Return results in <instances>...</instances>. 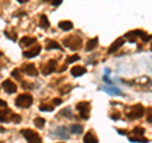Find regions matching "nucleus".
Instances as JSON below:
<instances>
[{
  "mask_svg": "<svg viewBox=\"0 0 152 143\" xmlns=\"http://www.w3.org/2000/svg\"><path fill=\"white\" fill-rule=\"evenodd\" d=\"M56 66H57L56 61L55 60H50L43 67V71H42V72H43V75H50V74L53 72V71H56Z\"/></svg>",
  "mask_w": 152,
  "mask_h": 143,
  "instance_id": "423d86ee",
  "label": "nucleus"
},
{
  "mask_svg": "<svg viewBox=\"0 0 152 143\" xmlns=\"http://www.w3.org/2000/svg\"><path fill=\"white\" fill-rule=\"evenodd\" d=\"M129 141L131 142H138V143H147V142H148V141H147L146 139V138H143V137H138V136H137V137H129Z\"/></svg>",
  "mask_w": 152,
  "mask_h": 143,
  "instance_id": "aec40b11",
  "label": "nucleus"
},
{
  "mask_svg": "<svg viewBox=\"0 0 152 143\" xmlns=\"http://www.w3.org/2000/svg\"><path fill=\"white\" fill-rule=\"evenodd\" d=\"M60 104H62V100L61 99H53V105H60Z\"/></svg>",
  "mask_w": 152,
  "mask_h": 143,
  "instance_id": "7c9ffc66",
  "label": "nucleus"
},
{
  "mask_svg": "<svg viewBox=\"0 0 152 143\" xmlns=\"http://www.w3.org/2000/svg\"><path fill=\"white\" fill-rule=\"evenodd\" d=\"M65 70H66V65H65V66H62V67H61V71H60V72H64Z\"/></svg>",
  "mask_w": 152,
  "mask_h": 143,
  "instance_id": "72a5a7b5",
  "label": "nucleus"
},
{
  "mask_svg": "<svg viewBox=\"0 0 152 143\" xmlns=\"http://www.w3.org/2000/svg\"><path fill=\"white\" fill-rule=\"evenodd\" d=\"M33 103V98L29 94H22L15 99V105L19 108H29Z\"/></svg>",
  "mask_w": 152,
  "mask_h": 143,
  "instance_id": "f03ea898",
  "label": "nucleus"
},
{
  "mask_svg": "<svg viewBox=\"0 0 152 143\" xmlns=\"http://www.w3.org/2000/svg\"><path fill=\"white\" fill-rule=\"evenodd\" d=\"M0 107H7V101H4V100L0 99Z\"/></svg>",
  "mask_w": 152,
  "mask_h": 143,
  "instance_id": "473e14b6",
  "label": "nucleus"
},
{
  "mask_svg": "<svg viewBox=\"0 0 152 143\" xmlns=\"http://www.w3.org/2000/svg\"><path fill=\"white\" fill-rule=\"evenodd\" d=\"M81 45H83L81 38L76 37V36H71V37L64 39V46L67 47V48H71V50H77L81 47Z\"/></svg>",
  "mask_w": 152,
  "mask_h": 143,
  "instance_id": "f257e3e1",
  "label": "nucleus"
},
{
  "mask_svg": "<svg viewBox=\"0 0 152 143\" xmlns=\"http://www.w3.org/2000/svg\"><path fill=\"white\" fill-rule=\"evenodd\" d=\"M133 133L137 136H143V133H145V129L142 127H136V128H133Z\"/></svg>",
  "mask_w": 152,
  "mask_h": 143,
  "instance_id": "b1692460",
  "label": "nucleus"
},
{
  "mask_svg": "<svg viewBox=\"0 0 152 143\" xmlns=\"http://www.w3.org/2000/svg\"><path fill=\"white\" fill-rule=\"evenodd\" d=\"M98 37L96 38H93V39H90L88 41V43H86V51H93L94 48H96V46H98Z\"/></svg>",
  "mask_w": 152,
  "mask_h": 143,
  "instance_id": "2eb2a0df",
  "label": "nucleus"
},
{
  "mask_svg": "<svg viewBox=\"0 0 152 143\" xmlns=\"http://www.w3.org/2000/svg\"><path fill=\"white\" fill-rule=\"evenodd\" d=\"M77 60H80V56L79 55H72V56H70L67 60H66V62L67 63H74L75 61H77Z\"/></svg>",
  "mask_w": 152,
  "mask_h": 143,
  "instance_id": "5701e85b",
  "label": "nucleus"
},
{
  "mask_svg": "<svg viewBox=\"0 0 152 143\" xmlns=\"http://www.w3.org/2000/svg\"><path fill=\"white\" fill-rule=\"evenodd\" d=\"M12 76L15 79H20V74H19V70H14L12 72Z\"/></svg>",
  "mask_w": 152,
  "mask_h": 143,
  "instance_id": "bb28decb",
  "label": "nucleus"
},
{
  "mask_svg": "<svg viewBox=\"0 0 152 143\" xmlns=\"http://www.w3.org/2000/svg\"><path fill=\"white\" fill-rule=\"evenodd\" d=\"M70 131H71V133H74V134H81L83 131H84V128H83V125L72 124L70 127Z\"/></svg>",
  "mask_w": 152,
  "mask_h": 143,
  "instance_id": "dca6fc26",
  "label": "nucleus"
},
{
  "mask_svg": "<svg viewBox=\"0 0 152 143\" xmlns=\"http://www.w3.org/2000/svg\"><path fill=\"white\" fill-rule=\"evenodd\" d=\"M20 117H19L18 115V114H13V115H12V120L14 122V123H20Z\"/></svg>",
  "mask_w": 152,
  "mask_h": 143,
  "instance_id": "a878e982",
  "label": "nucleus"
},
{
  "mask_svg": "<svg viewBox=\"0 0 152 143\" xmlns=\"http://www.w3.org/2000/svg\"><path fill=\"white\" fill-rule=\"evenodd\" d=\"M47 50H61L60 45L57 42H53V41H48L47 42Z\"/></svg>",
  "mask_w": 152,
  "mask_h": 143,
  "instance_id": "a211bd4d",
  "label": "nucleus"
},
{
  "mask_svg": "<svg viewBox=\"0 0 152 143\" xmlns=\"http://www.w3.org/2000/svg\"><path fill=\"white\" fill-rule=\"evenodd\" d=\"M84 143H98V138L94 136V133L90 131L84 137Z\"/></svg>",
  "mask_w": 152,
  "mask_h": 143,
  "instance_id": "ddd939ff",
  "label": "nucleus"
},
{
  "mask_svg": "<svg viewBox=\"0 0 152 143\" xmlns=\"http://www.w3.org/2000/svg\"><path fill=\"white\" fill-rule=\"evenodd\" d=\"M5 36L9 37V38H10V39H13V41H15V39H17V34H10L9 32H5Z\"/></svg>",
  "mask_w": 152,
  "mask_h": 143,
  "instance_id": "c85d7f7f",
  "label": "nucleus"
},
{
  "mask_svg": "<svg viewBox=\"0 0 152 143\" xmlns=\"http://www.w3.org/2000/svg\"><path fill=\"white\" fill-rule=\"evenodd\" d=\"M39 110H42V112H52L53 110V107L50 105V104H41Z\"/></svg>",
  "mask_w": 152,
  "mask_h": 143,
  "instance_id": "4be33fe9",
  "label": "nucleus"
},
{
  "mask_svg": "<svg viewBox=\"0 0 152 143\" xmlns=\"http://www.w3.org/2000/svg\"><path fill=\"white\" fill-rule=\"evenodd\" d=\"M76 108H77V110L80 112V117H81L83 119H88L89 118V108H90L89 103L81 101V103H79L77 105H76Z\"/></svg>",
  "mask_w": 152,
  "mask_h": 143,
  "instance_id": "39448f33",
  "label": "nucleus"
},
{
  "mask_svg": "<svg viewBox=\"0 0 152 143\" xmlns=\"http://www.w3.org/2000/svg\"><path fill=\"white\" fill-rule=\"evenodd\" d=\"M39 26H41V28H43V29H46V28L50 27L48 18H47L46 15H41V18H39Z\"/></svg>",
  "mask_w": 152,
  "mask_h": 143,
  "instance_id": "f3484780",
  "label": "nucleus"
},
{
  "mask_svg": "<svg viewBox=\"0 0 152 143\" xmlns=\"http://www.w3.org/2000/svg\"><path fill=\"white\" fill-rule=\"evenodd\" d=\"M123 45H124V41H123V38H118L117 41H114L113 43L110 45V47H109V50H108V53H114V52L119 50Z\"/></svg>",
  "mask_w": 152,
  "mask_h": 143,
  "instance_id": "6e6552de",
  "label": "nucleus"
},
{
  "mask_svg": "<svg viewBox=\"0 0 152 143\" xmlns=\"http://www.w3.org/2000/svg\"><path fill=\"white\" fill-rule=\"evenodd\" d=\"M18 1H19V3H20V4H23V3H26V1H28V0H18Z\"/></svg>",
  "mask_w": 152,
  "mask_h": 143,
  "instance_id": "f704fd0d",
  "label": "nucleus"
},
{
  "mask_svg": "<svg viewBox=\"0 0 152 143\" xmlns=\"http://www.w3.org/2000/svg\"><path fill=\"white\" fill-rule=\"evenodd\" d=\"M61 114H62V115H67V117H71V115H72V114L70 113V109H69V108H67V109H64V110L61 112Z\"/></svg>",
  "mask_w": 152,
  "mask_h": 143,
  "instance_id": "cd10ccee",
  "label": "nucleus"
},
{
  "mask_svg": "<svg viewBox=\"0 0 152 143\" xmlns=\"http://www.w3.org/2000/svg\"><path fill=\"white\" fill-rule=\"evenodd\" d=\"M39 52H41V46H36L34 48H32L29 51H26L24 53H23V56L27 57V58H33V57L39 55Z\"/></svg>",
  "mask_w": 152,
  "mask_h": 143,
  "instance_id": "1a4fd4ad",
  "label": "nucleus"
},
{
  "mask_svg": "<svg viewBox=\"0 0 152 143\" xmlns=\"http://www.w3.org/2000/svg\"><path fill=\"white\" fill-rule=\"evenodd\" d=\"M112 119H114V120H115V119H119V114H112Z\"/></svg>",
  "mask_w": 152,
  "mask_h": 143,
  "instance_id": "2f4dec72",
  "label": "nucleus"
},
{
  "mask_svg": "<svg viewBox=\"0 0 152 143\" xmlns=\"http://www.w3.org/2000/svg\"><path fill=\"white\" fill-rule=\"evenodd\" d=\"M145 108L141 105V104H137V105H133L131 108V110L127 113V117L129 118V119H138L141 118L142 115L145 114Z\"/></svg>",
  "mask_w": 152,
  "mask_h": 143,
  "instance_id": "7ed1b4c3",
  "label": "nucleus"
},
{
  "mask_svg": "<svg viewBox=\"0 0 152 143\" xmlns=\"http://www.w3.org/2000/svg\"><path fill=\"white\" fill-rule=\"evenodd\" d=\"M45 124H46V120H45L43 118H36L34 119V125L37 128H43Z\"/></svg>",
  "mask_w": 152,
  "mask_h": 143,
  "instance_id": "6ab92c4d",
  "label": "nucleus"
},
{
  "mask_svg": "<svg viewBox=\"0 0 152 143\" xmlns=\"http://www.w3.org/2000/svg\"><path fill=\"white\" fill-rule=\"evenodd\" d=\"M85 72H86V70H85L83 66H75V67L71 69V75L75 76V77H79V76H83Z\"/></svg>",
  "mask_w": 152,
  "mask_h": 143,
  "instance_id": "9b49d317",
  "label": "nucleus"
},
{
  "mask_svg": "<svg viewBox=\"0 0 152 143\" xmlns=\"http://www.w3.org/2000/svg\"><path fill=\"white\" fill-rule=\"evenodd\" d=\"M36 38L34 37H23L22 38V41H20V45L23 46V47H29V46H32L33 43H36Z\"/></svg>",
  "mask_w": 152,
  "mask_h": 143,
  "instance_id": "f8f14e48",
  "label": "nucleus"
},
{
  "mask_svg": "<svg viewBox=\"0 0 152 143\" xmlns=\"http://www.w3.org/2000/svg\"><path fill=\"white\" fill-rule=\"evenodd\" d=\"M3 89L5 90L8 94H13V93L17 91V85L10 80H5L3 82Z\"/></svg>",
  "mask_w": 152,
  "mask_h": 143,
  "instance_id": "0eeeda50",
  "label": "nucleus"
},
{
  "mask_svg": "<svg viewBox=\"0 0 152 143\" xmlns=\"http://www.w3.org/2000/svg\"><path fill=\"white\" fill-rule=\"evenodd\" d=\"M22 134L28 141V143H41L42 142L41 137L32 129H22Z\"/></svg>",
  "mask_w": 152,
  "mask_h": 143,
  "instance_id": "20e7f679",
  "label": "nucleus"
},
{
  "mask_svg": "<svg viewBox=\"0 0 152 143\" xmlns=\"http://www.w3.org/2000/svg\"><path fill=\"white\" fill-rule=\"evenodd\" d=\"M61 3H62V0H52V5L53 7H58Z\"/></svg>",
  "mask_w": 152,
  "mask_h": 143,
  "instance_id": "c756f323",
  "label": "nucleus"
},
{
  "mask_svg": "<svg viewBox=\"0 0 152 143\" xmlns=\"http://www.w3.org/2000/svg\"><path fill=\"white\" fill-rule=\"evenodd\" d=\"M23 72H26L28 76H37L38 74V71L36 69V66L33 65V63H29V65H27L23 67Z\"/></svg>",
  "mask_w": 152,
  "mask_h": 143,
  "instance_id": "9d476101",
  "label": "nucleus"
},
{
  "mask_svg": "<svg viewBox=\"0 0 152 143\" xmlns=\"http://www.w3.org/2000/svg\"><path fill=\"white\" fill-rule=\"evenodd\" d=\"M72 27H74V24L70 20H62L58 23V28L62 31H70V29H72Z\"/></svg>",
  "mask_w": 152,
  "mask_h": 143,
  "instance_id": "4468645a",
  "label": "nucleus"
},
{
  "mask_svg": "<svg viewBox=\"0 0 152 143\" xmlns=\"http://www.w3.org/2000/svg\"><path fill=\"white\" fill-rule=\"evenodd\" d=\"M42 1H45V3H46V1H50V0H42Z\"/></svg>",
  "mask_w": 152,
  "mask_h": 143,
  "instance_id": "c9c22d12",
  "label": "nucleus"
},
{
  "mask_svg": "<svg viewBox=\"0 0 152 143\" xmlns=\"http://www.w3.org/2000/svg\"><path fill=\"white\" fill-rule=\"evenodd\" d=\"M147 122L152 124V108H147Z\"/></svg>",
  "mask_w": 152,
  "mask_h": 143,
  "instance_id": "393cba45",
  "label": "nucleus"
},
{
  "mask_svg": "<svg viewBox=\"0 0 152 143\" xmlns=\"http://www.w3.org/2000/svg\"><path fill=\"white\" fill-rule=\"evenodd\" d=\"M9 114H10V110H8V109H7V110H0V120L5 123Z\"/></svg>",
  "mask_w": 152,
  "mask_h": 143,
  "instance_id": "412c9836",
  "label": "nucleus"
}]
</instances>
